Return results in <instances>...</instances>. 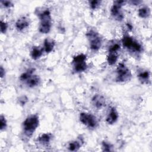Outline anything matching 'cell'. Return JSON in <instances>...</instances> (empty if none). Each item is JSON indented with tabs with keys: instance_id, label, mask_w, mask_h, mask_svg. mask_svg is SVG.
Instances as JSON below:
<instances>
[{
	"instance_id": "cell-1",
	"label": "cell",
	"mask_w": 152,
	"mask_h": 152,
	"mask_svg": "<svg viewBox=\"0 0 152 152\" xmlns=\"http://www.w3.org/2000/svg\"><path fill=\"white\" fill-rule=\"evenodd\" d=\"M35 14L39 19V31L42 34H47L50 32L52 23L51 12L49 8L39 7L35 10Z\"/></svg>"
},
{
	"instance_id": "cell-2",
	"label": "cell",
	"mask_w": 152,
	"mask_h": 152,
	"mask_svg": "<svg viewBox=\"0 0 152 152\" xmlns=\"http://www.w3.org/2000/svg\"><path fill=\"white\" fill-rule=\"evenodd\" d=\"M39 125V118L37 114L28 116L23 122L22 129L23 134L27 137H31Z\"/></svg>"
},
{
	"instance_id": "cell-3",
	"label": "cell",
	"mask_w": 152,
	"mask_h": 152,
	"mask_svg": "<svg viewBox=\"0 0 152 152\" xmlns=\"http://www.w3.org/2000/svg\"><path fill=\"white\" fill-rule=\"evenodd\" d=\"M122 46L131 52L140 53L143 50V48L140 43L128 34H125L122 38Z\"/></svg>"
},
{
	"instance_id": "cell-4",
	"label": "cell",
	"mask_w": 152,
	"mask_h": 152,
	"mask_svg": "<svg viewBox=\"0 0 152 152\" xmlns=\"http://www.w3.org/2000/svg\"><path fill=\"white\" fill-rule=\"evenodd\" d=\"M89 43L90 48L93 51L99 50L102 45V38L100 34L94 30H90L86 33Z\"/></svg>"
},
{
	"instance_id": "cell-5",
	"label": "cell",
	"mask_w": 152,
	"mask_h": 152,
	"mask_svg": "<svg viewBox=\"0 0 152 152\" xmlns=\"http://www.w3.org/2000/svg\"><path fill=\"white\" fill-rule=\"evenodd\" d=\"M87 56L84 53H80L73 57L71 64L73 70L76 73H81L85 71L87 67Z\"/></svg>"
},
{
	"instance_id": "cell-6",
	"label": "cell",
	"mask_w": 152,
	"mask_h": 152,
	"mask_svg": "<svg viewBox=\"0 0 152 152\" xmlns=\"http://www.w3.org/2000/svg\"><path fill=\"white\" fill-rule=\"evenodd\" d=\"M132 77V73L129 68L124 63H119L116 69V81L124 83L129 81Z\"/></svg>"
},
{
	"instance_id": "cell-7",
	"label": "cell",
	"mask_w": 152,
	"mask_h": 152,
	"mask_svg": "<svg viewBox=\"0 0 152 152\" xmlns=\"http://www.w3.org/2000/svg\"><path fill=\"white\" fill-rule=\"evenodd\" d=\"M80 122L90 129H94L98 125V121L96 117L91 113L81 112L79 115Z\"/></svg>"
},
{
	"instance_id": "cell-8",
	"label": "cell",
	"mask_w": 152,
	"mask_h": 152,
	"mask_svg": "<svg viewBox=\"0 0 152 152\" xmlns=\"http://www.w3.org/2000/svg\"><path fill=\"white\" fill-rule=\"evenodd\" d=\"M124 1H115L110 8V14L112 17L118 21H122L124 18L122 7L125 4Z\"/></svg>"
},
{
	"instance_id": "cell-9",
	"label": "cell",
	"mask_w": 152,
	"mask_h": 152,
	"mask_svg": "<svg viewBox=\"0 0 152 152\" xmlns=\"http://www.w3.org/2000/svg\"><path fill=\"white\" fill-rule=\"evenodd\" d=\"M30 24L29 18L25 16H22L17 20L15 23V27L18 31H22L28 28Z\"/></svg>"
},
{
	"instance_id": "cell-10",
	"label": "cell",
	"mask_w": 152,
	"mask_h": 152,
	"mask_svg": "<svg viewBox=\"0 0 152 152\" xmlns=\"http://www.w3.org/2000/svg\"><path fill=\"white\" fill-rule=\"evenodd\" d=\"M119 118V114L115 107H111L106 115V122L109 125H113L117 122Z\"/></svg>"
},
{
	"instance_id": "cell-11",
	"label": "cell",
	"mask_w": 152,
	"mask_h": 152,
	"mask_svg": "<svg viewBox=\"0 0 152 152\" xmlns=\"http://www.w3.org/2000/svg\"><path fill=\"white\" fill-rule=\"evenodd\" d=\"M91 103L95 108L101 109L105 106L106 100L102 95L95 94L91 99Z\"/></svg>"
},
{
	"instance_id": "cell-12",
	"label": "cell",
	"mask_w": 152,
	"mask_h": 152,
	"mask_svg": "<svg viewBox=\"0 0 152 152\" xmlns=\"http://www.w3.org/2000/svg\"><path fill=\"white\" fill-rule=\"evenodd\" d=\"M52 137L53 135L50 133H43L37 137V141L42 145H48L51 141Z\"/></svg>"
},
{
	"instance_id": "cell-13",
	"label": "cell",
	"mask_w": 152,
	"mask_h": 152,
	"mask_svg": "<svg viewBox=\"0 0 152 152\" xmlns=\"http://www.w3.org/2000/svg\"><path fill=\"white\" fill-rule=\"evenodd\" d=\"M55 46V42L53 39L50 38H46L43 41V51L46 53H49L53 50Z\"/></svg>"
},
{
	"instance_id": "cell-14",
	"label": "cell",
	"mask_w": 152,
	"mask_h": 152,
	"mask_svg": "<svg viewBox=\"0 0 152 152\" xmlns=\"http://www.w3.org/2000/svg\"><path fill=\"white\" fill-rule=\"evenodd\" d=\"M137 77L140 82L142 84H147L150 81V72L146 69H142L138 72Z\"/></svg>"
},
{
	"instance_id": "cell-15",
	"label": "cell",
	"mask_w": 152,
	"mask_h": 152,
	"mask_svg": "<svg viewBox=\"0 0 152 152\" xmlns=\"http://www.w3.org/2000/svg\"><path fill=\"white\" fill-rule=\"evenodd\" d=\"M40 83V78L39 76L33 74L26 82L25 84L30 88H33L38 85Z\"/></svg>"
},
{
	"instance_id": "cell-16",
	"label": "cell",
	"mask_w": 152,
	"mask_h": 152,
	"mask_svg": "<svg viewBox=\"0 0 152 152\" xmlns=\"http://www.w3.org/2000/svg\"><path fill=\"white\" fill-rule=\"evenodd\" d=\"M43 49L39 46H33L30 53V57L33 60H37L40 59L43 55Z\"/></svg>"
},
{
	"instance_id": "cell-17",
	"label": "cell",
	"mask_w": 152,
	"mask_h": 152,
	"mask_svg": "<svg viewBox=\"0 0 152 152\" xmlns=\"http://www.w3.org/2000/svg\"><path fill=\"white\" fill-rule=\"evenodd\" d=\"M83 142V141L81 139L72 140L68 143V149L71 151H77L81 148Z\"/></svg>"
},
{
	"instance_id": "cell-18",
	"label": "cell",
	"mask_w": 152,
	"mask_h": 152,
	"mask_svg": "<svg viewBox=\"0 0 152 152\" xmlns=\"http://www.w3.org/2000/svg\"><path fill=\"white\" fill-rule=\"evenodd\" d=\"M151 10L148 7L143 6L138 10V15L141 18H147L150 16Z\"/></svg>"
},
{
	"instance_id": "cell-19",
	"label": "cell",
	"mask_w": 152,
	"mask_h": 152,
	"mask_svg": "<svg viewBox=\"0 0 152 152\" xmlns=\"http://www.w3.org/2000/svg\"><path fill=\"white\" fill-rule=\"evenodd\" d=\"M118 59V53L108 52V55L106 58V61L109 65L112 66L115 65Z\"/></svg>"
},
{
	"instance_id": "cell-20",
	"label": "cell",
	"mask_w": 152,
	"mask_h": 152,
	"mask_svg": "<svg viewBox=\"0 0 152 152\" xmlns=\"http://www.w3.org/2000/svg\"><path fill=\"white\" fill-rule=\"evenodd\" d=\"M33 74H34V69H33V68L28 69L27 71L22 73L20 75V78H19L21 82L25 83Z\"/></svg>"
},
{
	"instance_id": "cell-21",
	"label": "cell",
	"mask_w": 152,
	"mask_h": 152,
	"mask_svg": "<svg viewBox=\"0 0 152 152\" xmlns=\"http://www.w3.org/2000/svg\"><path fill=\"white\" fill-rule=\"evenodd\" d=\"M121 49V45L118 43H114L110 45L108 48V52L119 53Z\"/></svg>"
},
{
	"instance_id": "cell-22",
	"label": "cell",
	"mask_w": 152,
	"mask_h": 152,
	"mask_svg": "<svg viewBox=\"0 0 152 152\" xmlns=\"http://www.w3.org/2000/svg\"><path fill=\"white\" fill-rule=\"evenodd\" d=\"M102 148L104 151H110L112 150L113 145L109 142L103 141L102 142Z\"/></svg>"
},
{
	"instance_id": "cell-23",
	"label": "cell",
	"mask_w": 152,
	"mask_h": 152,
	"mask_svg": "<svg viewBox=\"0 0 152 152\" xmlns=\"http://www.w3.org/2000/svg\"><path fill=\"white\" fill-rule=\"evenodd\" d=\"M101 2L102 1L99 0H93V1H90L88 2L90 8L93 10L97 9L100 5Z\"/></svg>"
},
{
	"instance_id": "cell-24",
	"label": "cell",
	"mask_w": 152,
	"mask_h": 152,
	"mask_svg": "<svg viewBox=\"0 0 152 152\" xmlns=\"http://www.w3.org/2000/svg\"><path fill=\"white\" fill-rule=\"evenodd\" d=\"M7 127V121L3 115L0 116V129L1 131L5 130Z\"/></svg>"
},
{
	"instance_id": "cell-25",
	"label": "cell",
	"mask_w": 152,
	"mask_h": 152,
	"mask_svg": "<svg viewBox=\"0 0 152 152\" xmlns=\"http://www.w3.org/2000/svg\"><path fill=\"white\" fill-rule=\"evenodd\" d=\"M1 33L2 34H5L7 30H8V24L7 22L3 21V20H1Z\"/></svg>"
},
{
	"instance_id": "cell-26",
	"label": "cell",
	"mask_w": 152,
	"mask_h": 152,
	"mask_svg": "<svg viewBox=\"0 0 152 152\" xmlns=\"http://www.w3.org/2000/svg\"><path fill=\"white\" fill-rule=\"evenodd\" d=\"M1 3L4 7L7 8H10L14 6L13 3L11 1L2 0V1H1Z\"/></svg>"
},
{
	"instance_id": "cell-27",
	"label": "cell",
	"mask_w": 152,
	"mask_h": 152,
	"mask_svg": "<svg viewBox=\"0 0 152 152\" xmlns=\"http://www.w3.org/2000/svg\"><path fill=\"white\" fill-rule=\"evenodd\" d=\"M5 75V69L3 68L2 66H1L0 68V75L1 78H3Z\"/></svg>"
},
{
	"instance_id": "cell-28",
	"label": "cell",
	"mask_w": 152,
	"mask_h": 152,
	"mask_svg": "<svg viewBox=\"0 0 152 152\" xmlns=\"http://www.w3.org/2000/svg\"><path fill=\"white\" fill-rule=\"evenodd\" d=\"M129 2L131 3V5H140L142 2V1H131Z\"/></svg>"
}]
</instances>
